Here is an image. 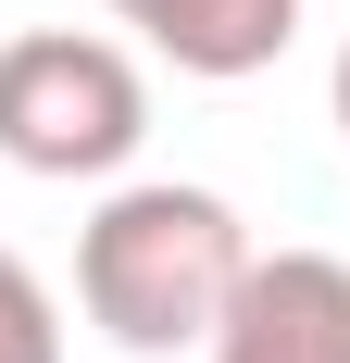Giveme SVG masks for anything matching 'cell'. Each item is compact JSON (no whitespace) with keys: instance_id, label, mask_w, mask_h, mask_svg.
Masks as SVG:
<instances>
[{"instance_id":"obj_1","label":"cell","mask_w":350,"mask_h":363,"mask_svg":"<svg viewBox=\"0 0 350 363\" xmlns=\"http://www.w3.org/2000/svg\"><path fill=\"white\" fill-rule=\"evenodd\" d=\"M238 276H250L238 201H213L188 176H138V188H113L101 213L75 225V301H88V326L113 351H138V363L201 351L225 326Z\"/></svg>"},{"instance_id":"obj_2","label":"cell","mask_w":350,"mask_h":363,"mask_svg":"<svg viewBox=\"0 0 350 363\" xmlns=\"http://www.w3.org/2000/svg\"><path fill=\"white\" fill-rule=\"evenodd\" d=\"M150 138V88L138 63L88 26H26L0 38V163L26 176H125Z\"/></svg>"},{"instance_id":"obj_3","label":"cell","mask_w":350,"mask_h":363,"mask_svg":"<svg viewBox=\"0 0 350 363\" xmlns=\"http://www.w3.org/2000/svg\"><path fill=\"white\" fill-rule=\"evenodd\" d=\"M201 351L213 363H350V263L338 251H250L238 301Z\"/></svg>"},{"instance_id":"obj_4","label":"cell","mask_w":350,"mask_h":363,"mask_svg":"<svg viewBox=\"0 0 350 363\" xmlns=\"http://www.w3.org/2000/svg\"><path fill=\"white\" fill-rule=\"evenodd\" d=\"M113 13H125L175 75H213V88L288 63V38H300V0H113Z\"/></svg>"},{"instance_id":"obj_5","label":"cell","mask_w":350,"mask_h":363,"mask_svg":"<svg viewBox=\"0 0 350 363\" xmlns=\"http://www.w3.org/2000/svg\"><path fill=\"white\" fill-rule=\"evenodd\" d=\"M0 363H63V313H50V289L13 238H0Z\"/></svg>"},{"instance_id":"obj_6","label":"cell","mask_w":350,"mask_h":363,"mask_svg":"<svg viewBox=\"0 0 350 363\" xmlns=\"http://www.w3.org/2000/svg\"><path fill=\"white\" fill-rule=\"evenodd\" d=\"M338 138H350V50H338Z\"/></svg>"}]
</instances>
